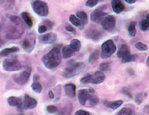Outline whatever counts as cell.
<instances>
[{
    "label": "cell",
    "instance_id": "1",
    "mask_svg": "<svg viewBox=\"0 0 149 115\" xmlns=\"http://www.w3.org/2000/svg\"><path fill=\"white\" fill-rule=\"evenodd\" d=\"M7 18L10 24L5 29V37L9 40L19 38L24 31V25L21 19L14 15H8Z\"/></svg>",
    "mask_w": 149,
    "mask_h": 115
},
{
    "label": "cell",
    "instance_id": "2",
    "mask_svg": "<svg viewBox=\"0 0 149 115\" xmlns=\"http://www.w3.org/2000/svg\"><path fill=\"white\" fill-rule=\"evenodd\" d=\"M77 97L81 105L86 107H94L99 102L98 96L92 88L79 89Z\"/></svg>",
    "mask_w": 149,
    "mask_h": 115
},
{
    "label": "cell",
    "instance_id": "3",
    "mask_svg": "<svg viewBox=\"0 0 149 115\" xmlns=\"http://www.w3.org/2000/svg\"><path fill=\"white\" fill-rule=\"evenodd\" d=\"M42 61L47 69H53L60 65L61 62L60 50L58 47H53L49 53L42 56Z\"/></svg>",
    "mask_w": 149,
    "mask_h": 115
},
{
    "label": "cell",
    "instance_id": "4",
    "mask_svg": "<svg viewBox=\"0 0 149 115\" xmlns=\"http://www.w3.org/2000/svg\"><path fill=\"white\" fill-rule=\"evenodd\" d=\"M85 69V63L83 62H76L72 60L68 62L65 68L64 69L62 75L67 79L72 78L83 71Z\"/></svg>",
    "mask_w": 149,
    "mask_h": 115
},
{
    "label": "cell",
    "instance_id": "5",
    "mask_svg": "<svg viewBox=\"0 0 149 115\" xmlns=\"http://www.w3.org/2000/svg\"><path fill=\"white\" fill-rule=\"evenodd\" d=\"M22 69V65L16 57L6 58L3 62V69L7 72H15Z\"/></svg>",
    "mask_w": 149,
    "mask_h": 115
},
{
    "label": "cell",
    "instance_id": "6",
    "mask_svg": "<svg viewBox=\"0 0 149 115\" xmlns=\"http://www.w3.org/2000/svg\"><path fill=\"white\" fill-rule=\"evenodd\" d=\"M116 51V46L112 40H108L104 42L101 46L100 56L105 59L111 56Z\"/></svg>",
    "mask_w": 149,
    "mask_h": 115
},
{
    "label": "cell",
    "instance_id": "7",
    "mask_svg": "<svg viewBox=\"0 0 149 115\" xmlns=\"http://www.w3.org/2000/svg\"><path fill=\"white\" fill-rule=\"evenodd\" d=\"M31 6L35 14L40 17H46L49 14V8L46 2L41 0H35L32 2Z\"/></svg>",
    "mask_w": 149,
    "mask_h": 115
},
{
    "label": "cell",
    "instance_id": "8",
    "mask_svg": "<svg viewBox=\"0 0 149 115\" xmlns=\"http://www.w3.org/2000/svg\"><path fill=\"white\" fill-rule=\"evenodd\" d=\"M31 68L28 67L20 73L13 76L14 81L19 85H24L28 82L31 75Z\"/></svg>",
    "mask_w": 149,
    "mask_h": 115
},
{
    "label": "cell",
    "instance_id": "9",
    "mask_svg": "<svg viewBox=\"0 0 149 115\" xmlns=\"http://www.w3.org/2000/svg\"><path fill=\"white\" fill-rule=\"evenodd\" d=\"M102 27L107 31H111L116 26V18L112 15H107L100 22Z\"/></svg>",
    "mask_w": 149,
    "mask_h": 115
},
{
    "label": "cell",
    "instance_id": "10",
    "mask_svg": "<svg viewBox=\"0 0 149 115\" xmlns=\"http://www.w3.org/2000/svg\"><path fill=\"white\" fill-rule=\"evenodd\" d=\"M35 44H36V37L35 35L30 34L24 38L22 42V47L23 49L28 53H30L33 50Z\"/></svg>",
    "mask_w": 149,
    "mask_h": 115
},
{
    "label": "cell",
    "instance_id": "11",
    "mask_svg": "<svg viewBox=\"0 0 149 115\" xmlns=\"http://www.w3.org/2000/svg\"><path fill=\"white\" fill-rule=\"evenodd\" d=\"M104 6H100V8L95 9V10H93L91 13V14H90V19L93 22H95V23L100 24L104 17L108 15V13L104 12V9L106 7H104Z\"/></svg>",
    "mask_w": 149,
    "mask_h": 115
},
{
    "label": "cell",
    "instance_id": "12",
    "mask_svg": "<svg viewBox=\"0 0 149 115\" xmlns=\"http://www.w3.org/2000/svg\"><path fill=\"white\" fill-rule=\"evenodd\" d=\"M85 36L87 38H89L93 41H98L102 38L103 33L97 28L93 26L89 28L86 31Z\"/></svg>",
    "mask_w": 149,
    "mask_h": 115
},
{
    "label": "cell",
    "instance_id": "13",
    "mask_svg": "<svg viewBox=\"0 0 149 115\" xmlns=\"http://www.w3.org/2000/svg\"><path fill=\"white\" fill-rule=\"evenodd\" d=\"M37 105V101L36 99L31 97L30 95L26 94L24 95V100L22 102V107L24 109H32L36 107Z\"/></svg>",
    "mask_w": 149,
    "mask_h": 115
},
{
    "label": "cell",
    "instance_id": "14",
    "mask_svg": "<svg viewBox=\"0 0 149 115\" xmlns=\"http://www.w3.org/2000/svg\"><path fill=\"white\" fill-rule=\"evenodd\" d=\"M106 76L102 72L97 71L93 74H90V83L93 85H99L104 81Z\"/></svg>",
    "mask_w": 149,
    "mask_h": 115
},
{
    "label": "cell",
    "instance_id": "15",
    "mask_svg": "<svg viewBox=\"0 0 149 115\" xmlns=\"http://www.w3.org/2000/svg\"><path fill=\"white\" fill-rule=\"evenodd\" d=\"M57 35L54 33H48L39 37V41L45 44H51L56 42Z\"/></svg>",
    "mask_w": 149,
    "mask_h": 115
},
{
    "label": "cell",
    "instance_id": "16",
    "mask_svg": "<svg viewBox=\"0 0 149 115\" xmlns=\"http://www.w3.org/2000/svg\"><path fill=\"white\" fill-rule=\"evenodd\" d=\"M131 54V50L130 48L129 47L127 44H122L121 47H120L119 50L118 51L117 54V57L119 58H121L122 60L125 59L126 58H127Z\"/></svg>",
    "mask_w": 149,
    "mask_h": 115
},
{
    "label": "cell",
    "instance_id": "17",
    "mask_svg": "<svg viewBox=\"0 0 149 115\" xmlns=\"http://www.w3.org/2000/svg\"><path fill=\"white\" fill-rule=\"evenodd\" d=\"M65 94L69 98H74L76 94V86L73 83H67L64 86Z\"/></svg>",
    "mask_w": 149,
    "mask_h": 115
},
{
    "label": "cell",
    "instance_id": "18",
    "mask_svg": "<svg viewBox=\"0 0 149 115\" xmlns=\"http://www.w3.org/2000/svg\"><path fill=\"white\" fill-rule=\"evenodd\" d=\"M111 7L115 14H119L125 10V6L120 0H113L111 1Z\"/></svg>",
    "mask_w": 149,
    "mask_h": 115
},
{
    "label": "cell",
    "instance_id": "19",
    "mask_svg": "<svg viewBox=\"0 0 149 115\" xmlns=\"http://www.w3.org/2000/svg\"><path fill=\"white\" fill-rule=\"evenodd\" d=\"M8 104L12 107H16L19 109L22 107V101L20 97H10L7 99Z\"/></svg>",
    "mask_w": 149,
    "mask_h": 115
},
{
    "label": "cell",
    "instance_id": "20",
    "mask_svg": "<svg viewBox=\"0 0 149 115\" xmlns=\"http://www.w3.org/2000/svg\"><path fill=\"white\" fill-rule=\"evenodd\" d=\"M124 103L122 100H118L115 101H108L105 100L104 101V104L107 107L113 110H115L116 109L120 107Z\"/></svg>",
    "mask_w": 149,
    "mask_h": 115
},
{
    "label": "cell",
    "instance_id": "21",
    "mask_svg": "<svg viewBox=\"0 0 149 115\" xmlns=\"http://www.w3.org/2000/svg\"><path fill=\"white\" fill-rule=\"evenodd\" d=\"M76 17L79 19L81 24V29H83L88 22V16L86 13L84 11H78L76 13Z\"/></svg>",
    "mask_w": 149,
    "mask_h": 115
},
{
    "label": "cell",
    "instance_id": "22",
    "mask_svg": "<svg viewBox=\"0 0 149 115\" xmlns=\"http://www.w3.org/2000/svg\"><path fill=\"white\" fill-rule=\"evenodd\" d=\"M73 109V106L71 104H67L58 111V115H71Z\"/></svg>",
    "mask_w": 149,
    "mask_h": 115
},
{
    "label": "cell",
    "instance_id": "23",
    "mask_svg": "<svg viewBox=\"0 0 149 115\" xmlns=\"http://www.w3.org/2000/svg\"><path fill=\"white\" fill-rule=\"evenodd\" d=\"M62 56L64 59L69 58L71 56H72L76 53L71 48L69 45L64 46L62 49Z\"/></svg>",
    "mask_w": 149,
    "mask_h": 115
},
{
    "label": "cell",
    "instance_id": "24",
    "mask_svg": "<svg viewBox=\"0 0 149 115\" xmlns=\"http://www.w3.org/2000/svg\"><path fill=\"white\" fill-rule=\"evenodd\" d=\"M19 48L17 47H12L9 48H5V49H3L1 52H0V56L5 57L7 56L9 54L15 53L19 52Z\"/></svg>",
    "mask_w": 149,
    "mask_h": 115
},
{
    "label": "cell",
    "instance_id": "25",
    "mask_svg": "<svg viewBox=\"0 0 149 115\" xmlns=\"http://www.w3.org/2000/svg\"><path fill=\"white\" fill-rule=\"evenodd\" d=\"M21 17L23 19L25 24H26L29 28L32 27L33 26V21H32L31 16L29 14V13L26 12H23L21 13Z\"/></svg>",
    "mask_w": 149,
    "mask_h": 115
},
{
    "label": "cell",
    "instance_id": "26",
    "mask_svg": "<svg viewBox=\"0 0 149 115\" xmlns=\"http://www.w3.org/2000/svg\"><path fill=\"white\" fill-rule=\"evenodd\" d=\"M69 46L76 53L77 52H79L81 49V44L80 41L77 39H72L70 41Z\"/></svg>",
    "mask_w": 149,
    "mask_h": 115
},
{
    "label": "cell",
    "instance_id": "27",
    "mask_svg": "<svg viewBox=\"0 0 149 115\" xmlns=\"http://www.w3.org/2000/svg\"><path fill=\"white\" fill-rule=\"evenodd\" d=\"M134 111L131 107H123L116 115H134Z\"/></svg>",
    "mask_w": 149,
    "mask_h": 115
},
{
    "label": "cell",
    "instance_id": "28",
    "mask_svg": "<svg viewBox=\"0 0 149 115\" xmlns=\"http://www.w3.org/2000/svg\"><path fill=\"white\" fill-rule=\"evenodd\" d=\"M140 26L141 30L143 31H147L149 29V17L148 14L147 15L146 18L140 22Z\"/></svg>",
    "mask_w": 149,
    "mask_h": 115
},
{
    "label": "cell",
    "instance_id": "29",
    "mask_svg": "<svg viewBox=\"0 0 149 115\" xmlns=\"http://www.w3.org/2000/svg\"><path fill=\"white\" fill-rule=\"evenodd\" d=\"M127 31L129 35L131 37H135L136 35V22L132 21L130 24H129Z\"/></svg>",
    "mask_w": 149,
    "mask_h": 115
},
{
    "label": "cell",
    "instance_id": "30",
    "mask_svg": "<svg viewBox=\"0 0 149 115\" xmlns=\"http://www.w3.org/2000/svg\"><path fill=\"white\" fill-rule=\"evenodd\" d=\"M69 21L72 23L74 26H75L78 27L81 29V22L79 20V19L77 18L76 15L73 14H71L69 16Z\"/></svg>",
    "mask_w": 149,
    "mask_h": 115
},
{
    "label": "cell",
    "instance_id": "31",
    "mask_svg": "<svg viewBox=\"0 0 149 115\" xmlns=\"http://www.w3.org/2000/svg\"><path fill=\"white\" fill-rule=\"evenodd\" d=\"M99 53L100 52L99 50H95V51H93V52L90 54L89 56L88 62L91 64L95 62L99 58Z\"/></svg>",
    "mask_w": 149,
    "mask_h": 115
},
{
    "label": "cell",
    "instance_id": "32",
    "mask_svg": "<svg viewBox=\"0 0 149 115\" xmlns=\"http://www.w3.org/2000/svg\"><path fill=\"white\" fill-rule=\"evenodd\" d=\"M31 87L33 89V91H35L37 94H40L42 90V87L40 83L38 81H34L31 85Z\"/></svg>",
    "mask_w": 149,
    "mask_h": 115
},
{
    "label": "cell",
    "instance_id": "33",
    "mask_svg": "<svg viewBox=\"0 0 149 115\" xmlns=\"http://www.w3.org/2000/svg\"><path fill=\"white\" fill-rule=\"evenodd\" d=\"M134 46L138 50L141 51H146L148 49V46L147 45L142 42H140L136 43Z\"/></svg>",
    "mask_w": 149,
    "mask_h": 115
},
{
    "label": "cell",
    "instance_id": "34",
    "mask_svg": "<svg viewBox=\"0 0 149 115\" xmlns=\"http://www.w3.org/2000/svg\"><path fill=\"white\" fill-rule=\"evenodd\" d=\"M137 58H138L137 54H131L130 56H128L127 58H126L122 60V62L124 63H128V62H134V61L136 60Z\"/></svg>",
    "mask_w": 149,
    "mask_h": 115
},
{
    "label": "cell",
    "instance_id": "35",
    "mask_svg": "<svg viewBox=\"0 0 149 115\" xmlns=\"http://www.w3.org/2000/svg\"><path fill=\"white\" fill-rule=\"evenodd\" d=\"M100 69L101 71H108L110 69V63L109 62H103L100 64Z\"/></svg>",
    "mask_w": 149,
    "mask_h": 115
},
{
    "label": "cell",
    "instance_id": "36",
    "mask_svg": "<svg viewBox=\"0 0 149 115\" xmlns=\"http://www.w3.org/2000/svg\"><path fill=\"white\" fill-rule=\"evenodd\" d=\"M100 0H88L85 3V5L86 6L90 8H93L95 6L97 5V3Z\"/></svg>",
    "mask_w": 149,
    "mask_h": 115
},
{
    "label": "cell",
    "instance_id": "37",
    "mask_svg": "<svg viewBox=\"0 0 149 115\" xmlns=\"http://www.w3.org/2000/svg\"><path fill=\"white\" fill-rule=\"evenodd\" d=\"M144 97L142 94H138L135 97V102L137 104H141L143 101Z\"/></svg>",
    "mask_w": 149,
    "mask_h": 115
},
{
    "label": "cell",
    "instance_id": "38",
    "mask_svg": "<svg viewBox=\"0 0 149 115\" xmlns=\"http://www.w3.org/2000/svg\"><path fill=\"white\" fill-rule=\"evenodd\" d=\"M90 73L86 75L85 76H84L83 78L81 79L80 82L83 83V84H85V85L90 84Z\"/></svg>",
    "mask_w": 149,
    "mask_h": 115
},
{
    "label": "cell",
    "instance_id": "39",
    "mask_svg": "<svg viewBox=\"0 0 149 115\" xmlns=\"http://www.w3.org/2000/svg\"><path fill=\"white\" fill-rule=\"evenodd\" d=\"M53 22H52L49 20H46L43 22V25L47 28V30H51L53 26Z\"/></svg>",
    "mask_w": 149,
    "mask_h": 115
},
{
    "label": "cell",
    "instance_id": "40",
    "mask_svg": "<svg viewBox=\"0 0 149 115\" xmlns=\"http://www.w3.org/2000/svg\"><path fill=\"white\" fill-rule=\"evenodd\" d=\"M46 109L47 112H49L50 113H55L58 111V108L56 106H54V105H48Z\"/></svg>",
    "mask_w": 149,
    "mask_h": 115
},
{
    "label": "cell",
    "instance_id": "41",
    "mask_svg": "<svg viewBox=\"0 0 149 115\" xmlns=\"http://www.w3.org/2000/svg\"><path fill=\"white\" fill-rule=\"evenodd\" d=\"M74 115H92V114L90 113V112L85 111V110H83V109H79L77 110Z\"/></svg>",
    "mask_w": 149,
    "mask_h": 115
},
{
    "label": "cell",
    "instance_id": "42",
    "mask_svg": "<svg viewBox=\"0 0 149 115\" xmlns=\"http://www.w3.org/2000/svg\"><path fill=\"white\" fill-rule=\"evenodd\" d=\"M47 30V28H46V26H45L44 25H43V24H42V25L39 26V27H38V33H41V34L45 33V32H46Z\"/></svg>",
    "mask_w": 149,
    "mask_h": 115
},
{
    "label": "cell",
    "instance_id": "43",
    "mask_svg": "<svg viewBox=\"0 0 149 115\" xmlns=\"http://www.w3.org/2000/svg\"><path fill=\"white\" fill-rule=\"evenodd\" d=\"M65 30L68 32H70V33H76V30L72 26H71L70 25H68L65 28Z\"/></svg>",
    "mask_w": 149,
    "mask_h": 115
},
{
    "label": "cell",
    "instance_id": "44",
    "mask_svg": "<svg viewBox=\"0 0 149 115\" xmlns=\"http://www.w3.org/2000/svg\"><path fill=\"white\" fill-rule=\"evenodd\" d=\"M48 96H49V97L51 98V99H53L54 98V94L53 91L50 90L49 91V94H48Z\"/></svg>",
    "mask_w": 149,
    "mask_h": 115
},
{
    "label": "cell",
    "instance_id": "45",
    "mask_svg": "<svg viewBox=\"0 0 149 115\" xmlns=\"http://www.w3.org/2000/svg\"><path fill=\"white\" fill-rule=\"evenodd\" d=\"M136 0H125V1L129 3V4H133V3L136 2Z\"/></svg>",
    "mask_w": 149,
    "mask_h": 115
},
{
    "label": "cell",
    "instance_id": "46",
    "mask_svg": "<svg viewBox=\"0 0 149 115\" xmlns=\"http://www.w3.org/2000/svg\"><path fill=\"white\" fill-rule=\"evenodd\" d=\"M38 79H39V76H38L37 74L34 75V76H33V81H38Z\"/></svg>",
    "mask_w": 149,
    "mask_h": 115
},
{
    "label": "cell",
    "instance_id": "47",
    "mask_svg": "<svg viewBox=\"0 0 149 115\" xmlns=\"http://www.w3.org/2000/svg\"><path fill=\"white\" fill-rule=\"evenodd\" d=\"M3 43H4V42H3V40H2V38L0 37V47H1L3 46Z\"/></svg>",
    "mask_w": 149,
    "mask_h": 115
},
{
    "label": "cell",
    "instance_id": "48",
    "mask_svg": "<svg viewBox=\"0 0 149 115\" xmlns=\"http://www.w3.org/2000/svg\"><path fill=\"white\" fill-rule=\"evenodd\" d=\"M148 60H149V58H148V57L147 58V62H146V64H147V65L148 67V65H149V63H148Z\"/></svg>",
    "mask_w": 149,
    "mask_h": 115
},
{
    "label": "cell",
    "instance_id": "49",
    "mask_svg": "<svg viewBox=\"0 0 149 115\" xmlns=\"http://www.w3.org/2000/svg\"><path fill=\"white\" fill-rule=\"evenodd\" d=\"M16 115H24V114H16Z\"/></svg>",
    "mask_w": 149,
    "mask_h": 115
}]
</instances>
